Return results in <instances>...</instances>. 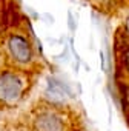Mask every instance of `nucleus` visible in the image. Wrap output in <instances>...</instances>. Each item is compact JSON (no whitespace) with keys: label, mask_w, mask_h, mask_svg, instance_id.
Listing matches in <instances>:
<instances>
[{"label":"nucleus","mask_w":129,"mask_h":131,"mask_svg":"<svg viewBox=\"0 0 129 131\" xmlns=\"http://www.w3.org/2000/svg\"><path fill=\"white\" fill-rule=\"evenodd\" d=\"M124 32H126V36L129 37V14H127V17H126V20H124Z\"/></svg>","instance_id":"obj_5"},{"label":"nucleus","mask_w":129,"mask_h":131,"mask_svg":"<svg viewBox=\"0 0 129 131\" xmlns=\"http://www.w3.org/2000/svg\"><path fill=\"white\" fill-rule=\"evenodd\" d=\"M5 51L16 68L25 70L35 63V48L31 39L22 31H11L6 36Z\"/></svg>","instance_id":"obj_2"},{"label":"nucleus","mask_w":129,"mask_h":131,"mask_svg":"<svg viewBox=\"0 0 129 131\" xmlns=\"http://www.w3.org/2000/svg\"><path fill=\"white\" fill-rule=\"evenodd\" d=\"M123 62H124V70H126V73L129 74V48L124 51V59H123Z\"/></svg>","instance_id":"obj_4"},{"label":"nucleus","mask_w":129,"mask_h":131,"mask_svg":"<svg viewBox=\"0 0 129 131\" xmlns=\"http://www.w3.org/2000/svg\"><path fill=\"white\" fill-rule=\"evenodd\" d=\"M32 131H66L64 117L52 108H40L31 120Z\"/></svg>","instance_id":"obj_3"},{"label":"nucleus","mask_w":129,"mask_h":131,"mask_svg":"<svg viewBox=\"0 0 129 131\" xmlns=\"http://www.w3.org/2000/svg\"><path fill=\"white\" fill-rule=\"evenodd\" d=\"M29 90V79L25 70H0V106L12 108L19 105Z\"/></svg>","instance_id":"obj_1"}]
</instances>
